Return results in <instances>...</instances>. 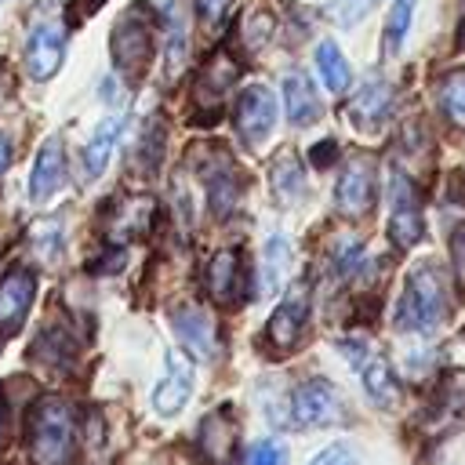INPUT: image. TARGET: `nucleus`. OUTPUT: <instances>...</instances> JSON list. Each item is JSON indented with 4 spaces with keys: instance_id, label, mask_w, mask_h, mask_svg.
<instances>
[{
    "instance_id": "f257e3e1",
    "label": "nucleus",
    "mask_w": 465,
    "mask_h": 465,
    "mask_svg": "<svg viewBox=\"0 0 465 465\" xmlns=\"http://www.w3.org/2000/svg\"><path fill=\"white\" fill-rule=\"evenodd\" d=\"M443 316H447V269L436 262H425L407 276V287L396 302L392 320L400 331L429 334L440 327Z\"/></svg>"
},
{
    "instance_id": "f03ea898",
    "label": "nucleus",
    "mask_w": 465,
    "mask_h": 465,
    "mask_svg": "<svg viewBox=\"0 0 465 465\" xmlns=\"http://www.w3.org/2000/svg\"><path fill=\"white\" fill-rule=\"evenodd\" d=\"M76 443V414L62 396H44L29 411V458L36 465H65Z\"/></svg>"
},
{
    "instance_id": "7ed1b4c3",
    "label": "nucleus",
    "mask_w": 465,
    "mask_h": 465,
    "mask_svg": "<svg viewBox=\"0 0 465 465\" xmlns=\"http://www.w3.org/2000/svg\"><path fill=\"white\" fill-rule=\"evenodd\" d=\"M153 58V22L145 7L124 11L113 25V62L120 73L138 76Z\"/></svg>"
},
{
    "instance_id": "20e7f679",
    "label": "nucleus",
    "mask_w": 465,
    "mask_h": 465,
    "mask_svg": "<svg viewBox=\"0 0 465 465\" xmlns=\"http://www.w3.org/2000/svg\"><path fill=\"white\" fill-rule=\"evenodd\" d=\"M421 232H425V222H421L418 193L403 171H392L389 174V240L396 247H414Z\"/></svg>"
},
{
    "instance_id": "39448f33",
    "label": "nucleus",
    "mask_w": 465,
    "mask_h": 465,
    "mask_svg": "<svg viewBox=\"0 0 465 465\" xmlns=\"http://www.w3.org/2000/svg\"><path fill=\"white\" fill-rule=\"evenodd\" d=\"M291 414L305 429H327L341 421V396L327 378H309L291 396Z\"/></svg>"
},
{
    "instance_id": "423d86ee",
    "label": "nucleus",
    "mask_w": 465,
    "mask_h": 465,
    "mask_svg": "<svg viewBox=\"0 0 465 465\" xmlns=\"http://www.w3.org/2000/svg\"><path fill=\"white\" fill-rule=\"evenodd\" d=\"M276 127V98L265 84H247L236 98V134L247 145H262Z\"/></svg>"
},
{
    "instance_id": "0eeeda50",
    "label": "nucleus",
    "mask_w": 465,
    "mask_h": 465,
    "mask_svg": "<svg viewBox=\"0 0 465 465\" xmlns=\"http://www.w3.org/2000/svg\"><path fill=\"white\" fill-rule=\"evenodd\" d=\"M374 203V160L371 156H352L334 185V207L349 218L367 214Z\"/></svg>"
},
{
    "instance_id": "6e6552de",
    "label": "nucleus",
    "mask_w": 465,
    "mask_h": 465,
    "mask_svg": "<svg viewBox=\"0 0 465 465\" xmlns=\"http://www.w3.org/2000/svg\"><path fill=\"white\" fill-rule=\"evenodd\" d=\"M305 320H309V287L305 283H291V291L283 294V302L272 309L265 334H269V341L280 352H287V349L298 345V338L305 331Z\"/></svg>"
},
{
    "instance_id": "1a4fd4ad",
    "label": "nucleus",
    "mask_w": 465,
    "mask_h": 465,
    "mask_svg": "<svg viewBox=\"0 0 465 465\" xmlns=\"http://www.w3.org/2000/svg\"><path fill=\"white\" fill-rule=\"evenodd\" d=\"M189 396H193V363H189V356L171 349L163 356V374H160V381L153 389V411L171 418V414H178L185 407Z\"/></svg>"
},
{
    "instance_id": "9d476101",
    "label": "nucleus",
    "mask_w": 465,
    "mask_h": 465,
    "mask_svg": "<svg viewBox=\"0 0 465 465\" xmlns=\"http://www.w3.org/2000/svg\"><path fill=\"white\" fill-rule=\"evenodd\" d=\"M33 294H36V280L29 269H11L4 280H0V338L15 334L33 305Z\"/></svg>"
},
{
    "instance_id": "9b49d317",
    "label": "nucleus",
    "mask_w": 465,
    "mask_h": 465,
    "mask_svg": "<svg viewBox=\"0 0 465 465\" xmlns=\"http://www.w3.org/2000/svg\"><path fill=\"white\" fill-rule=\"evenodd\" d=\"M62 58H65V33H62V25H54V22L36 25L33 36H29V44H25V65H29V73L36 80H47V76L58 73Z\"/></svg>"
},
{
    "instance_id": "f8f14e48",
    "label": "nucleus",
    "mask_w": 465,
    "mask_h": 465,
    "mask_svg": "<svg viewBox=\"0 0 465 465\" xmlns=\"http://www.w3.org/2000/svg\"><path fill=\"white\" fill-rule=\"evenodd\" d=\"M171 327H174V334L182 338V345L196 356V360H211L214 356V320L203 312V309H196V305H178L174 312H171Z\"/></svg>"
},
{
    "instance_id": "ddd939ff",
    "label": "nucleus",
    "mask_w": 465,
    "mask_h": 465,
    "mask_svg": "<svg viewBox=\"0 0 465 465\" xmlns=\"http://www.w3.org/2000/svg\"><path fill=\"white\" fill-rule=\"evenodd\" d=\"M163 22V58H167V76L174 80L185 62H189V11L182 0H171L160 15Z\"/></svg>"
},
{
    "instance_id": "4468645a",
    "label": "nucleus",
    "mask_w": 465,
    "mask_h": 465,
    "mask_svg": "<svg viewBox=\"0 0 465 465\" xmlns=\"http://www.w3.org/2000/svg\"><path fill=\"white\" fill-rule=\"evenodd\" d=\"M65 185V149L58 138H47L36 153L33 178H29V196L33 200H51Z\"/></svg>"
},
{
    "instance_id": "2eb2a0df",
    "label": "nucleus",
    "mask_w": 465,
    "mask_h": 465,
    "mask_svg": "<svg viewBox=\"0 0 465 465\" xmlns=\"http://www.w3.org/2000/svg\"><path fill=\"white\" fill-rule=\"evenodd\" d=\"M236 80V65L225 58V54H214L200 76H196V87H193V102L200 113H218L222 109V98L229 91V84Z\"/></svg>"
},
{
    "instance_id": "dca6fc26",
    "label": "nucleus",
    "mask_w": 465,
    "mask_h": 465,
    "mask_svg": "<svg viewBox=\"0 0 465 465\" xmlns=\"http://www.w3.org/2000/svg\"><path fill=\"white\" fill-rule=\"evenodd\" d=\"M280 87H283V105H287V116L294 127H309L320 120L323 105H320V94L305 73H287Z\"/></svg>"
},
{
    "instance_id": "f3484780",
    "label": "nucleus",
    "mask_w": 465,
    "mask_h": 465,
    "mask_svg": "<svg viewBox=\"0 0 465 465\" xmlns=\"http://www.w3.org/2000/svg\"><path fill=\"white\" fill-rule=\"evenodd\" d=\"M203 283H207V294H211L218 305H232L236 294H240V254H236V251H218V254L207 262Z\"/></svg>"
},
{
    "instance_id": "a211bd4d",
    "label": "nucleus",
    "mask_w": 465,
    "mask_h": 465,
    "mask_svg": "<svg viewBox=\"0 0 465 465\" xmlns=\"http://www.w3.org/2000/svg\"><path fill=\"white\" fill-rule=\"evenodd\" d=\"M196 447L214 461V465H225L232 447H236V425L229 421V411H214L203 418L200 425V436H196Z\"/></svg>"
},
{
    "instance_id": "6ab92c4d",
    "label": "nucleus",
    "mask_w": 465,
    "mask_h": 465,
    "mask_svg": "<svg viewBox=\"0 0 465 465\" xmlns=\"http://www.w3.org/2000/svg\"><path fill=\"white\" fill-rule=\"evenodd\" d=\"M389 105H392V87L385 84V80H367L360 91H356V98H352V105H349V116H352V124L356 127H374L385 113H389Z\"/></svg>"
},
{
    "instance_id": "aec40b11",
    "label": "nucleus",
    "mask_w": 465,
    "mask_h": 465,
    "mask_svg": "<svg viewBox=\"0 0 465 465\" xmlns=\"http://www.w3.org/2000/svg\"><path fill=\"white\" fill-rule=\"evenodd\" d=\"M360 378H363V392L371 396V403H378V407H389L392 400H396V374H392V367H389V360L385 356H378V352H367L360 363Z\"/></svg>"
},
{
    "instance_id": "412c9836",
    "label": "nucleus",
    "mask_w": 465,
    "mask_h": 465,
    "mask_svg": "<svg viewBox=\"0 0 465 465\" xmlns=\"http://www.w3.org/2000/svg\"><path fill=\"white\" fill-rule=\"evenodd\" d=\"M120 124H124L120 116H105V120L94 127L91 142L84 145V171H87V178H94V174H102V171H105L109 153H113L116 134H120Z\"/></svg>"
},
{
    "instance_id": "4be33fe9",
    "label": "nucleus",
    "mask_w": 465,
    "mask_h": 465,
    "mask_svg": "<svg viewBox=\"0 0 465 465\" xmlns=\"http://www.w3.org/2000/svg\"><path fill=\"white\" fill-rule=\"evenodd\" d=\"M291 269V240L283 232H272L262 247V291H276Z\"/></svg>"
},
{
    "instance_id": "5701e85b",
    "label": "nucleus",
    "mask_w": 465,
    "mask_h": 465,
    "mask_svg": "<svg viewBox=\"0 0 465 465\" xmlns=\"http://www.w3.org/2000/svg\"><path fill=\"white\" fill-rule=\"evenodd\" d=\"M207 196H211V211L214 218H229L236 211V196H240V178L236 171L225 163L222 171H207Z\"/></svg>"
},
{
    "instance_id": "b1692460",
    "label": "nucleus",
    "mask_w": 465,
    "mask_h": 465,
    "mask_svg": "<svg viewBox=\"0 0 465 465\" xmlns=\"http://www.w3.org/2000/svg\"><path fill=\"white\" fill-rule=\"evenodd\" d=\"M316 69H320V76H323L331 94H341L349 87V65H345L341 47L334 40H320L316 44Z\"/></svg>"
},
{
    "instance_id": "393cba45",
    "label": "nucleus",
    "mask_w": 465,
    "mask_h": 465,
    "mask_svg": "<svg viewBox=\"0 0 465 465\" xmlns=\"http://www.w3.org/2000/svg\"><path fill=\"white\" fill-rule=\"evenodd\" d=\"M436 98H440V109L443 116L454 124V127H465V69H454L440 80L436 87Z\"/></svg>"
},
{
    "instance_id": "a878e982",
    "label": "nucleus",
    "mask_w": 465,
    "mask_h": 465,
    "mask_svg": "<svg viewBox=\"0 0 465 465\" xmlns=\"http://www.w3.org/2000/svg\"><path fill=\"white\" fill-rule=\"evenodd\" d=\"M411 18H414V0H392L389 18H385V40H381V51L385 54H396L403 47L407 29H411Z\"/></svg>"
},
{
    "instance_id": "bb28decb",
    "label": "nucleus",
    "mask_w": 465,
    "mask_h": 465,
    "mask_svg": "<svg viewBox=\"0 0 465 465\" xmlns=\"http://www.w3.org/2000/svg\"><path fill=\"white\" fill-rule=\"evenodd\" d=\"M29 243L44 262H54L62 251V214H51L44 222H33L29 229Z\"/></svg>"
},
{
    "instance_id": "cd10ccee",
    "label": "nucleus",
    "mask_w": 465,
    "mask_h": 465,
    "mask_svg": "<svg viewBox=\"0 0 465 465\" xmlns=\"http://www.w3.org/2000/svg\"><path fill=\"white\" fill-rule=\"evenodd\" d=\"M302 163H298V156L294 153H283L276 163H272V189L280 193V196H294L298 189H302Z\"/></svg>"
},
{
    "instance_id": "c85d7f7f",
    "label": "nucleus",
    "mask_w": 465,
    "mask_h": 465,
    "mask_svg": "<svg viewBox=\"0 0 465 465\" xmlns=\"http://www.w3.org/2000/svg\"><path fill=\"white\" fill-rule=\"evenodd\" d=\"M243 465H287V450L276 440H258L243 450Z\"/></svg>"
},
{
    "instance_id": "c756f323",
    "label": "nucleus",
    "mask_w": 465,
    "mask_h": 465,
    "mask_svg": "<svg viewBox=\"0 0 465 465\" xmlns=\"http://www.w3.org/2000/svg\"><path fill=\"white\" fill-rule=\"evenodd\" d=\"M269 36H272V18L265 11H258V15H251L243 22V44H247V51H258Z\"/></svg>"
},
{
    "instance_id": "7c9ffc66",
    "label": "nucleus",
    "mask_w": 465,
    "mask_h": 465,
    "mask_svg": "<svg viewBox=\"0 0 465 465\" xmlns=\"http://www.w3.org/2000/svg\"><path fill=\"white\" fill-rule=\"evenodd\" d=\"M331 18L334 22H341V25H352V22H360V15L367 11V0H331Z\"/></svg>"
},
{
    "instance_id": "2f4dec72",
    "label": "nucleus",
    "mask_w": 465,
    "mask_h": 465,
    "mask_svg": "<svg viewBox=\"0 0 465 465\" xmlns=\"http://www.w3.org/2000/svg\"><path fill=\"white\" fill-rule=\"evenodd\" d=\"M309 465H356V454H352L349 443H331V447H323Z\"/></svg>"
},
{
    "instance_id": "473e14b6",
    "label": "nucleus",
    "mask_w": 465,
    "mask_h": 465,
    "mask_svg": "<svg viewBox=\"0 0 465 465\" xmlns=\"http://www.w3.org/2000/svg\"><path fill=\"white\" fill-rule=\"evenodd\" d=\"M196 7H200V15H203L207 22H218V18L225 15L229 0H196Z\"/></svg>"
},
{
    "instance_id": "72a5a7b5",
    "label": "nucleus",
    "mask_w": 465,
    "mask_h": 465,
    "mask_svg": "<svg viewBox=\"0 0 465 465\" xmlns=\"http://www.w3.org/2000/svg\"><path fill=\"white\" fill-rule=\"evenodd\" d=\"M450 254H454V265H458V272L465 276V225L450 236Z\"/></svg>"
},
{
    "instance_id": "f704fd0d",
    "label": "nucleus",
    "mask_w": 465,
    "mask_h": 465,
    "mask_svg": "<svg viewBox=\"0 0 465 465\" xmlns=\"http://www.w3.org/2000/svg\"><path fill=\"white\" fill-rule=\"evenodd\" d=\"M7 163H11V138L0 131V174L7 171Z\"/></svg>"
},
{
    "instance_id": "c9c22d12",
    "label": "nucleus",
    "mask_w": 465,
    "mask_h": 465,
    "mask_svg": "<svg viewBox=\"0 0 465 465\" xmlns=\"http://www.w3.org/2000/svg\"><path fill=\"white\" fill-rule=\"evenodd\" d=\"M331 149H334V145H331V142H320V145H316V149H312V163H320V167H323V163H327V160H331Z\"/></svg>"
},
{
    "instance_id": "e433bc0d",
    "label": "nucleus",
    "mask_w": 465,
    "mask_h": 465,
    "mask_svg": "<svg viewBox=\"0 0 465 465\" xmlns=\"http://www.w3.org/2000/svg\"><path fill=\"white\" fill-rule=\"evenodd\" d=\"M0 440H4V396H0Z\"/></svg>"
},
{
    "instance_id": "4c0bfd02",
    "label": "nucleus",
    "mask_w": 465,
    "mask_h": 465,
    "mask_svg": "<svg viewBox=\"0 0 465 465\" xmlns=\"http://www.w3.org/2000/svg\"><path fill=\"white\" fill-rule=\"evenodd\" d=\"M461 44H465V7H461Z\"/></svg>"
},
{
    "instance_id": "58836bf2",
    "label": "nucleus",
    "mask_w": 465,
    "mask_h": 465,
    "mask_svg": "<svg viewBox=\"0 0 465 465\" xmlns=\"http://www.w3.org/2000/svg\"><path fill=\"white\" fill-rule=\"evenodd\" d=\"M0 4H4V0H0Z\"/></svg>"
},
{
    "instance_id": "ea45409f",
    "label": "nucleus",
    "mask_w": 465,
    "mask_h": 465,
    "mask_svg": "<svg viewBox=\"0 0 465 465\" xmlns=\"http://www.w3.org/2000/svg\"><path fill=\"white\" fill-rule=\"evenodd\" d=\"M94 4H98V0H94Z\"/></svg>"
}]
</instances>
